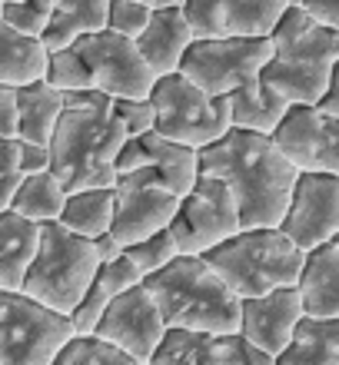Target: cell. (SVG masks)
<instances>
[{"mask_svg": "<svg viewBox=\"0 0 339 365\" xmlns=\"http://www.w3.org/2000/svg\"><path fill=\"white\" fill-rule=\"evenodd\" d=\"M196 37H270L290 0H186Z\"/></svg>", "mask_w": 339, "mask_h": 365, "instance_id": "cell-17", "label": "cell"}, {"mask_svg": "<svg viewBox=\"0 0 339 365\" xmlns=\"http://www.w3.org/2000/svg\"><path fill=\"white\" fill-rule=\"evenodd\" d=\"M196 40L193 24L186 17V7H160L146 24V30L136 37V47L143 50L146 63L156 70V77L176 73L183 63V53Z\"/></svg>", "mask_w": 339, "mask_h": 365, "instance_id": "cell-20", "label": "cell"}, {"mask_svg": "<svg viewBox=\"0 0 339 365\" xmlns=\"http://www.w3.org/2000/svg\"><path fill=\"white\" fill-rule=\"evenodd\" d=\"M273 50V37H196L183 53L180 73L200 83L206 93L230 96L233 90L260 80Z\"/></svg>", "mask_w": 339, "mask_h": 365, "instance_id": "cell-9", "label": "cell"}, {"mask_svg": "<svg viewBox=\"0 0 339 365\" xmlns=\"http://www.w3.org/2000/svg\"><path fill=\"white\" fill-rule=\"evenodd\" d=\"M203 173L223 176L236 192L240 220L246 226H280L290 206L300 166L283 153L273 133L233 126L226 136L200 150Z\"/></svg>", "mask_w": 339, "mask_h": 365, "instance_id": "cell-1", "label": "cell"}, {"mask_svg": "<svg viewBox=\"0 0 339 365\" xmlns=\"http://www.w3.org/2000/svg\"><path fill=\"white\" fill-rule=\"evenodd\" d=\"M0 10H4V0H0Z\"/></svg>", "mask_w": 339, "mask_h": 365, "instance_id": "cell-46", "label": "cell"}, {"mask_svg": "<svg viewBox=\"0 0 339 365\" xmlns=\"http://www.w3.org/2000/svg\"><path fill=\"white\" fill-rule=\"evenodd\" d=\"M47 73V47L37 37H27L0 17V83L24 87Z\"/></svg>", "mask_w": 339, "mask_h": 365, "instance_id": "cell-25", "label": "cell"}, {"mask_svg": "<svg viewBox=\"0 0 339 365\" xmlns=\"http://www.w3.org/2000/svg\"><path fill=\"white\" fill-rule=\"evenodd\" d=\"M20 140V166H24V173H40V170H50V143H34V140Z\"/></svg>", "mask_w": 339, "mask_h": 365, "instance_id": "cell-40", "label": "cell"}, {"mask_svg": "<svg viewBox=\"0 0 339 365\" xmlns=\"http://www.w3.org/2000/svg\"><path fill=\"white\" fill-rule=\"evenodd\" d=\"M303 7L316 17V24L339 30V0H303Z\"/></svg>", "mask_w": 339, "mask_h": 365, "instance_id": "cell-42", "label": "cell"}, {"mask_svg": "<svg viewBox=\"0 0 339 365\" xmlns=\"http://www.w3.org/2000/svg\"><path fill=\"white\" fill-rule=\"evenodd\" d=\"M153 17V7H146L143 0H110V17L107 27L123 34V37H140Z\"/></svg>", "mask_w": 339, "mask_h": 365, "instance_id": "cell-35", "label": "cell"}, {"mask_svg": "<svg viewBox=\"0 0 339 365\" xmlns=\"http://www.w3.org/2000/svg\"><path fill=\"white\" fill-rule=\"evenodd\" d=\"M100 282H103V286L110 289V292H123V289H130V286H140V282H143V272L136 269V262L130 259V256H120V259H113V262H103V266H100Z\"/></svg>", "mask_w": 339, "mask_h": 365, "instance_id": "cell-38", "label": "cell"}, {"mask_svg": "<svg viewBox=\"0 0 339 365\" xmlns=\"http://www.w3.org/2000/svg\"><path fill=\"white\" fill-rule=\"evenodd\" d=\"M203 256L240 299L296 286L306 262V250L280 226H246Z\"/></svg>", "mask_w": 339, "mask_h": 365, "instance_id": "cell-4", "label": "cell"}, {"mask_svg": "<svg viewBox=\"0 0 339 365\" xmlns=\"http://www.w3.org/2000/svg\"><path fill=\"white\" fill-rule=\"evenodd\" d=\"M320 106H326V110H339V60H336V67H333L330 87H326V93H323Z\"/></svg>", "mask_w": 339, "mask_h": 365, "instance_id": "cell-44", "label": "cell"}, {"mask_svg": "<svg viewBox=\"0 0 339 365\" xmlns=\"http://www.w3.org/2000/svg\"><path fill=\"white\" fill-rule=\"evenodd\" d=\"M57 14L77 20L80 27L87 30H103L110 17V0H54Z\"/></svg>", "mask_w": 339, "mask_h": 365, "instance_id": "cell-36", "label": "cell"}, {"mask_svg": "<svg viewBox=\"0 0 339 365\" xmlns=\"http://www.w3.org/2000/svg\"><path fill=\"white\" fill-rule=\"evenodd\" d=\"M70 336V316L24 289H0V365H54Z\"/></svg>", "mask_w": 339, "mask_h": 365, "instance_id": "cell-7", "label": "cell"}, {"mask_svg": "<svg viewBox=\"0 0 339 365\" xmlns=\"http://www.w3.org/2000/svg\"><path fill=\"white\" fill-rule=\"evenodd\" d=\"M276 365H339V316H303Z\"/></svg>", "mask_w": 339, "mask_h": 365, "instance_id": "cell-24", "label": "cell"}, {"mask_svg": "<svg viewBox=\"0 0 339 365\" xmlns=\"http://www.w3.org/2000/svg\"><path fill=\"white\" fill-rule=\"evenodd\" d=\"M97 252H100V262H113V259H120L126 252V246L120 240H116L113 232H103V236H97Z\"/></svg>", "mask_w": 339, "mask_h": 365, "instance_id": "cell-43", "label": "cell"}, {"mask_svg": "<svg viewBox=\"0 0 339 365\" xmlns=\"http://www.w3.org/2000/svg\"><path fill=\"white\" fill-rule=\"evenodd\" d=\"M146 7H153V10H160V7H183L186 0H143Z\"/></svg>", "mask_w": 339, "mask_h": 365, "instance_id": "cell-45", "label": "cell"}, {"mask_svg": "<svg viewBox=\"0 0 339 365\" xmlns=\"http://www.w3.org/2000/svg\"><path fill=\"white\" fill-rule=\"evenodd\" d=\"M40 246V222L17 210H0V289H24Z\"/></svg>", "mask_w": 339, "mask_h": 365, "instance_id": "cell-23", "label": "cell"}, {"mask_svg": "<svg viewBox=\"0 0 339 365\" xmlns=\"http://www.w3.org/2000/svg\"><path fill=\"white\" fill-rule=\"evenodd\" d=\"M296 286L303 292L306 316H339V240L323 242L306 252Z\"/></svg>", "mask_w": 339, "mask_h": 365, "instance_id": "cell-21", "label": "cell"}, {"mask_svg": "<svg viewBox=\"0 0 339 365\" xmlns=\"http://www.w3.org/2000/svg\"><path fill=\"white\" fill-rule=\"evenodd\" d=\"M306 316L300 286H280L263 296L243 299V322L240 332L250 339L253 346L270 352L273 359L283 356V349L293 342V332Z\"/></svg>", "mask_w": 339, "mask_h": 365, "instance_id": "cell-18", "label": "cell"}, {"mask_svg": "<svg viewBox=\"0 0 339 365\" xmlns=\"http://www.w3.org/2000/svg\"><path fill=\"white\" fill-rule=\"evenodd\" d=\"M44 77L64 93H77V90H93V73L90 63L84 60L77 47H64V50H50L47 53V73Z\"/></svg>", "mask_w": 339, "mask_h": 365, "instance_id": "cell-30", "label": "cell"}, {"mask_svg": "<svg viewBox=\"0 0 339 365\" xmlns=\"http://www.w3.org/2000/svg\"><path fill=\"white\" fill-rule=\"evenodd\" d=\"M130 140L126 126L113 110V96L103 90L67 93V110L50 140V170L74 190L116 186V156Z\"/></svg>", "mask_w": 339, "mask_h": 365, "instance_id": "cell-2", "label": "cell"}, {"mask_svg": "<svg viewBox=\"0 0 339 365\" xmlns=\"http://www.w3.org/2000/svg\"><path fill=\"white\" fill-rule=\"evenodd\" d=\"M233 106V126L243 130H256V133H276V126L283 123V116L290 113V100L280 96L273 87H266L260 80H253L246 87L233 90L230 93Z\"/></svg>", "mask_w": 339, "mask_h": 365, "instance_id": "cell-26", "label": "cell"}, {"mask_svg": "<svg viewBox=\"0 0 339 365\" xmlns=\"http://www.w3.org/2000/svg\"><path fill=\"white\" fill-rule=\"evenodd\" d=\"M54 10H57L54 0H10V4H4L0 17L7 20L14 30L40 40L44 30L50 27V20H54Z\"/></svg>", "mask_w": 339, "mask_h": 365, "instance_id": "cell-32", "label": "cell"}, {"mask_svg": "<svg viewBox=\"0 0 339 365\" xmlns=\"http://www.w3.org/2000/svg\"><path fill=\"white\" fill-rule=\"evenodd\" d=\"M100 252L90 236L67 230L60 220L40 222V246L30 262L24 292L70 316L100 272Z\"/></svg>", "mask_w": 339, "mask_h": 365, "instance_id": "cell-5", "label": "cell"}, {"mask_svg": "<svg viewBox=\"0 0 339 365\" xmlns=\"http://www.w3.org/2000/svg\"><path fill=\"white\" fill-rule=\"evenodd\" d=\"M243 230L240 202L233 186L216 173H200L196 186L183 196V206L170 222L180 252H210Z\"/></svg>", "mask_w": 339, "mask_h": 365, "instance_id": "cell-10", "label": "cell"}, {"mask_svg": "<svg viewBox=\"0 0 339 365\" xmlns=\"http://www.w3.org/2000/svg\"><path fill=\"white\" fill-rule=\"evenodd\" d=\"M54 365H140L130 352L113 346L100 332H74L67 346L57 352Z\"/></svg>", "mask_w": 339, "mask_h": 365, "instance_id": "cell-29", "label": "cell"}, {"mask_svg": "<svg viewBox=\"0 0 339 365\" xmlns=\"http://www.w3.org/2000/svg\"><path fill=\"white\" fill-rule=\"evenodd\" d=\"M97 332L123 352H130L140 365H153V352L166 336V319L150 286L140 282L110 299Z\"/></svg>", "mask_w": 339, "mask_h": 365, "instance_id": "cell-13", "label": "cell"}, {"mask_svg": "<svg viewBox=\"0 0 339 365\" xmlns=\"http://www.w3.org/2000/svg\"><path fill=\"white\" fill-rule=\"evenodd\" d=\"M64 202H67V186L60 182V176L54 170H40V173L24 176L10 210H17L20 216H27L34 222H50L60 220Z\"/></svg>", "mask_w": 339, "mask_h": 365, "instance_id": "cell-28", "label": "cell"}, {"mask_svg": "<svg viewBox=\"0 0 339 365\" xmlns=\"http://www.w3.org/2000/svg\"><path fill=\"white\" fill-rule=\"evenodd\" d=\"M113 110L130 136H140L156 126V110L150 96H143V100H113Z\"/></svg>", "mask_w": 339, "mask_h": 365, "instance_id": "cell-37", "label": "cell"}, {"mask_svg": "<svg viewBox=\"0 0 339 365\" xmlns=\"http://www.w3.org/2000/svg\"><path fill=\"white\" fill-rule=\"evenodd\" d=\"M126 256L136 262V269L146 276H153L156 269H163V266H170V262L180 256V246H176V236L170 232V226L160 232H153V236H146V240L140 242H130L126 246Z\"/></svg>", "mask_w": 339, "mask_h": 365, "instance_id": "cell-31", "label": "cell"}, {"mask_svg": "<svg viewBox=\"0 0 339 365\" xmlns=\"http://www.w3.org/2000/svg\"><path fill=\"white\" fill-rule=\"evenodd\" d=\"M90 63L97 90L113 100H143L156 87V70L146 63L143 50L133 37H123L116 30H90L74 43Z\"/></svg>", "mask_w": 339, "mask_h": 365, "instance_id": "cell-12", "label": "cell"}, {"mask_svg": "<svg viewBox=\"0 0 339 365\" xmlns=\"http://www.w3.org/2000/svg\"><path fill=\"white\" fill-rule=\"evenodd\" d=\"M4 4H10V0H4Z\"/></svg>", "mask_w": 339, "mask_h": 365, "instance_id": "cell-47", "label": "cell"}, {"mask_svg": "<svg viewBox=\"0 0 339 365\" xmlns=\"http://www.w3.org/2000/svg\"><path fill=\"white\" fill-rule=\"evenodd\" d=\"M339 60V30L313 24L290 43L273 50L270 63L263 67V83L273 87L290 103H320L330 87L333 67Z\"/></svg>", "mask_w": 339, "mask_h": 365, "instance_id": "cell-8", "label": "cell"}, {"mask_svg": "<svg viewBox=\"0 0 339 365\" xmlns=\"http://www.w3.org/2000/svg\"><path fill=\"white\" fill-rule=\"evenodd\" d=\"M280 230L306 252L339 240V173L300 170Z\"/></svg>", "mask_w": 339, "mask_h": 365, "instance_id": "cell-14", "label": "cell"}, {"mask_svg": "<svg viewBox=\"0 0 339 365\" xmlns=\"http://www.w3.org/2000/svg\"><path fill=\"white\" fill-rule=\"evenodd\" d=\"M84 34H87V30L80 27L77 20H70V17H64V14H57V10H54V20H50V27L44 30L40 43H44V47H47V53H50V50L74 47V43H77Z\"/></svg>", "mask_w": 339, "mask_h": 365, "instance_id": "cell-39", "label": "cell"}, {"mask_svg": "<svg viewBox=\"0 0 339 365\" xmlns=\"http://www.w3.org/2000/svg\"><path fill=\"white\" fill-rule=\"evenodd\" d=\"M156 110V133L166 140L186 146H203L216 143L220 136L233 130V106L230 96L206 93L200 83L186 77V73H166L156 77V87L150 93Z\"/></svg>", "mask_w": 339, "mask_h": 365, "instance_id": "cell-6", "label": "cell"}, {"mask_svg": "<svg viewBox=\"0 0 339 365\" xmlns=\"http://www.w3.org/2000/svg\"><path fill=\"white\" fill-rule=\"evenodd\" d=\"M153 365H276L270 352L253 346L243 332H203L166 326Z\"/></svg>", "mask_w": 339, "mask_h": 365, "instance_id": "cell-16", "label": "cell"}, {"mask_svg": "<svg viewBox=\"0 0 339 365\" xmlns=\"http://www.w3.org/2000/svg\"><path fill=\"white\" fill-rule=\"evenodd\" d=\"M0 136H17V87L0 83Z\"/></svg>", "mask_w": 339, "mask_h": 365, "instance_id": "cell-41", "label": "cell"}, {"mask_svg": "<svg viewBox=\"0 0 339 365\" xmlns=\"http://www.w3.org/2000/svg\"><path fill=\"white\" fill-rule=\"evenodd\" d=\"M113 212H116V190L113 186H90V190L67 192L60 222L67 230L97 240L103 232L113 230Z\"/></svg>", "mask_w": 339, "mask_h": 365, "instance_id": "cell-27", "label": "cell"}, {"mask_svg": "<svg viewBox=\"0 0 339 365\" xmlns=\"http://www.w3.org/2000/svg\"><path fill=\"white\" fill-rule=\"evenodd\" d=\"M143 166H153L180 196H186V192L193 190L200 173H203L196 146L166 140L156 130L130 136L123 143V150H120V156H116V173H130V170H143Z\"/></svg>", "mask_w": 339, "mask_h": 365, "instance_id": "cell-19", "label": "cell"}, {"mask_svg": "<svg viewBox=\"0 0 339 365\" xmlns=\"http://www.w3.org/2000/svg\"><path fill=\"white\" fill-rule=\"evenodd\" d=\"M24 166H20V140L17 136H0V210H10L24 182Z\"/></svg>", "mask_w": 339, "mask_h": 365, "instance_id": "cell-33", "label": "cell"}, {"mask_svg": "<svg viewBox=\"0 0 339 365\" xmlns=\"http://www.w3.org/2000/svg\"><path fill=\"white\" fill-rule=\"evenodd\" d=\"M273 136L300 170L339 173V110L293 103Z\"/></svg>", "mask_w": 339, "mask_h": 365, "instance_id": "cell-15", "label": "cell"}, {"mask_svg": "<svg viewBox=\"0 0 339 365\" xmlns=\"http://www.w3.org/2000/svg\"><path fill=\"white\" fill-rule=\"evenodd\" d=\"M110 299H113V292H110L103 282H100V276L93 279V286L87 289V296L77 302V309L70 312V322H74V332H97L100 319H103V312H107Z\"/></svg>", "mask_w": 339, "mask_h": 365, "instance_id": "cell-34", "label": "cell"}, {"mask_svg": "<svg viewBox=\"0 0 339 365\" xmlns=\"http://www.w3.org/2000/svg\"><path fill=\"white\" fill-rule=\"evenodd\" d=\"M160 302L166 326L203 329V332H240L243 299L200 252H180L170 266L143 279Z\"/></svg>", "mask_w": 339, "mask_h": 365, "instance_id": "cell-3", "label": "cell"}, {"mask_svg": "<svg viewBox=\"0 0 339 365\" xmlns=\"http://www.w3.org/2000/svg\"><path fill=\"white\" fill-rule=\"evenodd\" d=\"M116 212H113V236L123 246L140 242L153 232L166 230L183 206V196L156 173L153 166L130 170L116 176Z\"/></svg>", "mask_w": 339, "mask_h": 365, "instance_id": "cell-11", "label": "cell"}, {"mask_svg": "<svg viewBox=\"0 0 339 365\" xmlns=\"http://www.w3.org/2000/svg\"><path fill=\"white\" fill-rule=\"evenodd\" d=\"M64 110H67V93L54 87L47 77L17 87V136L34 143H50Z\"/></svg>", "mask_w": 339, "mask_h": 365, "instance_id": "cell-22", "label": "cell"}]
</instances>
